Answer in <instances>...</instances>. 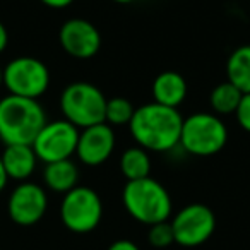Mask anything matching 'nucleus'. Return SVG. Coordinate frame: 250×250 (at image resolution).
I'll use <instances>...</instances> for the list:
<instances>
[{
	"instance_id": "f257e3e1",
	"label": "nucleus",
	"mask_w": 250,
	"mask_h": 250,
	"mask_svg": "<svg viewBox=\"0 0 250 250\" xmlns=\"http://www.w3.org/2000/svg\"><path fill=\"white\" fill-rule=\"evenodd\" d=\"M182 124L184 117L178 108H168L153 101L136 108L129 129L137 146L143 149L168 153L180 146Z\"/></svg>"
},
{
	"instance_id": "f03ea898",
	"label": "nucleus",
	"mask_w": 250,
	"mask_h": 250,
	"mask_svg": "<svg viewBox=\"0 0 250 250\" xmlns=\"http://www.w3.org/2000/svg\"><path fill=\"white\" fill-rule=\"evenodd\" d=\"M46 122V113L38 100L14 94L0 100V139L5 146H31Z\"/></svg>"
},
{
	"instance_id": "7ed1b4c3",
	"label": "nucleus",
	"mask_w": 250,
	"mask_h": 250,
	"mask_svg": "<svg viewBox=\"0 0 250 250\" xmlns=\"http://www.w3.org/2000/svg\"><path fill=\"white\" fill-rule=\"evenodd\" d=\"M122 202L136 221L147 226L168 221L173 209L168 190L151 177L127 182L122 192Z\"/></svg>"
},
{
	"instance_id": "20e7f679",
	"label": "nucleus",
	"mask_w": 250,
	"mask_h": 250,
	"mask_svg": "<svg viewBox=\"0 0 250 250\" xmlns=\"http://www.w3.org/2000/svg\"><path fill=\"white\" fill-rule=\"evenodd\" d=\"M228 143V127L214 113L199 111L184 118L180 146L192 156L208 158L221 153Z\"/></svg>"
},
{
	"instance_id": "39448f33",
	"label": "nucleus",
	"mask_w": 250,
	"mask_h": 250,
	"mask_svg": "<svg viewBox=\"0 0 250 250\" xmlns=\"http://www.w3.org/2000/svg\"><path fill=\"white\" fill-rule=\"evenodd\" d=\"M104 108L106 98L103 91L84 81L69 84L60 94V110L63 118L76 125L77 129L103 124Z\"/></svg>"
},
{
	"instance_id": "423d86ee",
	"label": "nucleus",
	"mask_w": 250,
	"mask_h": 250,
	"mask_svg": "<svg viewBox=\"0 0 250 250\" xmlns=\"http://www.w3.org/2000/svg\"><path fill=\"white\" fill-rule=\"evenodd\" d=\"M103 218V202L96 190L77 185L63 194L60 204V219L72 233H89L98 228Z\"/></svg>"
},
{
	"instance_id": "0eeeda50",
	"label": "nucleus",
	"mask_w": 250,
	"mask_h": 250,
	"mask_svg": "<svg viewBox=\"0 0 250 250\" xmlns=\"http://www.w3.org/2000/svg\"><path fill=\"white\" fill-rule=\"evenodd\" d=\"M4 86L14 96L38 100L48 91L50 70L40 59L18 57L4 67Z\"/></svg>"
},
{
	"instance_id": "6e6552de",
	"label": "nucleus",
	"mask_w": 250,
	"mask_h": 250,
	"mask_svg": "<svg viewBox=\"0 0 250 250\" xmlns=\"http://www.w3.org/2000/svg\"><path fill=\"white\" fill-rule=\"evenodd\" d=\"M77 139H79V129L62 118V120L46 122L36 139L33 141L31 147L38 161L48 165L70 160L76 154Z\"/></svg>"
},
{
	"instance_id": "1a4fd4ad",
	"label": "nucleus",
	"mask_w": 250,
	"mask_h": 250,
	"mask_svg": "<svg viewBox=\"0 0 250 250\" xmlns=\"http://www.w3.org/2000/svg\"><path fill=\"white\" fill-rule=\"evenodd\" d=\"M175 243L182 247H199L212 236L216 229V216L206 204L185 206L170 221Z\"/></svg>"
},
{
	"instance_id": "9d476101",
	"label": "nucleus",
	"mask_w": 250,
	"mask_h": 250,
	"mask_svg": "<svg viewBox=\"0 0 250 250\" xmlns=\"http://www.w3.org/2000/svg\"><path fill=\"white\" fill-rule=\"evenodd\" d=\"M48 197L43 187L33 182H22L12 190L7 202L9 218L19 226H33L45 216Z\"/></svg>"
},
{
	"instance_id": "9b49d317",
	"label": "nucleus",
	"mask_w": 250,
	"mask_h": 250,
	"mask_svg": "<svg viewBox=\"0 0 250 250\" xmlns=\"http://www.w3.org/2000/svg\"><path fill=\"white\" fill-rule=\"evenodd\" d=\"M59 42L67 55L79 60H87L100 52L101 33L93 22L74 18L60 26Z\"/></svg>"
},
{
	"instance_id": "f8f14e48",
	"label": "nucleus",
	"mask_w": 250,
	"mask_h": 250,
	"mask_svg": "<svg viewBox=\"0 0 250 250\" xmlns=\"http://www.w3.org/2000/svg\"><path fill=\"white\" fill-rule=\"evenodd\" d=\"M115 144H117V139H115L113 127H110L104 122L91 125L79 132L76 156L86 167H100L110 160Z\"/></svg>"
},
{
	"instance_id": "ddd939ff",
	"label": "nucleus",
	"mask_w": 250,
	"mask_h": 250,
	"mask_svg": "<svg viewBox=\"0 0 250 250\" xmlns=\"http://www.w3.org/2000/svg\"><path fill=\"white\" fill-rule=\"evenodd\" d=\"M151 93L154 103L168 108H178L187 98V81L182 74L167 70L154 77Z\"/></svg>"
},
{
	"instance_id": "4468645a",
	"label": "nucleus",
	"mask_w": 250,
	"mask_h": 250,
	"mask_svg": "<svg viewBox=\"0 0 250 250\" xmlns=\"http://www.w3.org/2000/svg\"><path fill=\"white\" fill-rule=\"evenodd\" d=\"M2 163H4V170L9 178L18 182H26L36 170V158L35 151L31 146L26 144H11L5 146L4 153L0 154Z\"/></svg>"
},
{
	"instance_id": "2eb2a0df",
	"label": "nucleus",
	"mask_w": 250,
	"mask_h": 250,
	"mask_svg": "<svg viewBox=\"0 0 250 250\" xmlns=\"http://www.w3.org/2000/svg\"><path fill=\"white\" fill-rule=\"evenodd\" d=\"M43 180L50 190L57 194H67L77 187L79 182V170L72 160H62L55 163H48L43 171Z\"/></svg>"
},
{
	"instance_id": "dca6fc26",
	"label": "nucleus",
	"mask_w": 250,
	"mask_h": 250,
	"mask_svg": "<svg viewBox=\"0 0 250 250\" xmlns=\"http://www.w3.org/2000/svg\"><path fill=\"white\" fill-rule=\"evenodd\" d=\"M226 76L242 94H250V45H242L231 52L226 62Z\"/></svg>"
},
{
	"instance_id": "f3484780",
	"label": "nucleus",
	"mask_w": 250,
	"mask_h": 250,
	"mask_svg": "<svg viewBox=\"0 0 250 250\" xmlns=\"http://www.w3.org/2000/svg\"><path fill=\"white\" fill-rule=\"evenodd\" d=\"M120 171L127 182L141 180L149 177L151 158L146 149L141 146H134L125 149L120 156Z\"/></svg>"
},
{
	"instance_id": "a211bd4d",
	"label": "nucleus",
	"mask_w": 250,
	"mask_h": 250,
	"mask_svg": "<svg viewBox=\"0 0 250 250\" xmlns=\"http://www.w3.org/2000/svg\"><path fill=\"white\" fill-rule=\"evenodd\" d=\"M243 94L229 81L218 84L209 94V103L214 115H231L236 111Z\"/></svg>"
},
{
	"instance_id": "6ab92c4d",
	"label": "nucleus",
	"mask_w": 250,
	"mask_h": 250,
	"mask_svg": "<svg viewBox=\"0 0 250 250\" xmlns=\"http://www.w3.org/2000/svg\"><path fill=\"white\" fill-rule=\"evenodd\" d=\"M134 104L130 103L127 98H111L106 100V108H104V124H108L110 127H124L129 125L130 120L134 117Z\"/></svg>"
},
{
	"instance_id": "aec40b11",
	"label": "nucleus",
	"mask_w": 250,
	"mask_h": 250,
	"mask_svg": "<svg viewBox=\"0 0 250 250\" xmlns=\"http://www.w3.org/2000/svg\"><path fill=\"white\" fill-rule=\"evenodd\" d=\"M147 240L153 247L156 249H167L171 243H175L173 238V229L168 221L156 223V225L149 226V233H147Z\"/></svg>"
},
{
	"instance_id": "412c9836",
	"label": "nucleus",
	"mask_w": 250,
	"mask_h": 250,
	"mask_svg": "<svg viewBox=\"0 0 250 250\" xmlns=\"http://www.w3.org/2000/svg\"><path fill=\"white\" fill-rule=\"evenodd\" d=\"M236 122L240 124L245 132L250 134V94H243L242 100H240V104L235 111Z\"/></svg>"
},
{
	"instance_id": "4be33fe9",
	"label": "nucleus",
	"mask_w": 250,
	"mask_h": 250,
	"mask_svg": "<svg viewBox=\"0 0 250 250\" xmlns=\"http://www.w3.org/2000/svg\"><path fill=\"white\" fill-rule=\"evenodd\" d=\"M108 250H141V249L134 242H130V240H117V242H113L108 247Z\"/></svg>"
},
{
	"instance_id": "5701e85b",
	"label": "nucleus",
	"mask_w": 250,
	"mask_h": 250,
	"mask_svg": "<svg viewBox=\"0 0 250 250\" xmlns=\"http://www.w3.org/2000/svg\"><path fill=\"white\" fill-rule=\"evenodd\" d=\"M40 2L52 9H65L70 4H74V0H40Z\"/></svg>"
},
{
	"instance_id": "b1692460",
	"label": "nucleus",
	"mask_w": 250,
	"mask_h": 250,
	"mask_svg": "<svg viewBox=\"0 0 250 250\" xmlns=\"http://www.w3.org/2000/svg\"><path fill=\"white\" fill-rule=\"evenodd\" d=\"M7 43H9V33H7V29H5L4 22L0 21V53L7 48Z\"/></svg>"
},
{
	"instance_id": "393cba45",
	"label": "nucleus",
	"mask_w": 250,
	"mask_h": 250,
	"mask_svg": "<svg viewBox=\"0 0 250 250\" xmlns=\"http://www.w3.org/2000/svg\"><path fill=\"white\" fill-rule=\"evenodd\" d=\"M7 180H9V177H7V173H5V170H4V163H2V158H0V192H2L5 188V185H7Z\"/></svg>"
},
{
	"instance_id": "a878e982",
	"label": "nucleus",
	"mask_w": 250,
	"mask_h": 250,
	"mask_svg": "<svg viewBox=\"0 0 250 250\" xmlns=\"http://www.w3.org/2000/svg\"><path fill=\"white\" fill-rule=\"evenodd\" d=\"M111 2H115V4L125 5V4H132V2H136V0H111Z\"/></svg>"
},
{
	"instance_id": "bb28decb",
	"label": "nucleus",
	"mask_w": 250,
	"mask_h": 250,
	"mask_svg": "<svg viewBox=\"0 0 250 250\" xmlns=\"http://www.w3.org/2000/svg\"><path fill=\"white\" fill-rule=\"evenodd\" d=\"M2 84H4V69L0 67V86H2Z\"/></svg>"
}]
</instances>
